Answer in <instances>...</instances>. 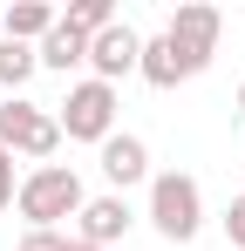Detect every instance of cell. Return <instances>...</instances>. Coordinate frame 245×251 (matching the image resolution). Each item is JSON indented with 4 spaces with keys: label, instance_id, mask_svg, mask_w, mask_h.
Masks as SVG:
<instances>
[{
    "label": "cell",
    "instance_id": "12",
    "mask_svg": "<svg viewBox=\"0 0 245 251\" xmlns=\"http://www.w3.org/2000/svg\"><path fill=\"white\" fill-rule=\"evenodd\" d=\"M34 68H41V54H34L28 41H0V88H14V95H21Z\"/></svg>",
    "mask_w": 245,
    "mask_h": 251
},
{
    "label": "cell",
    "instance_id": "17",
    "mask_svg": "<svg viewBox=\"0 0 245 251\" xmlns=\"http://www.w3.org/2000/svg\"><path fill=\"white\" fill-rule=\"evenodd\" d=\"M68 251H95V245H82V238H68Z\"/></svg>",
    "mask_w": 245,
    "mask_h": 251
},
{
    "label": "cell",
    "instance_id": "1",
    "mask_svg": "<svg viewBox=\"0 0 245 251\" xmlns=\"http://www.w3.org/2000/svg\"><path fill=\"white\" fill-rule=\"evenodd\" d=\"M89 204V190H82V176L68 163H41L21 176V190H14V210L28 217V231H61V217H82Z\"/></svg>",
    "mask_w": 245,
    "mask_h": 251
},
{
    "label": "cell",
    "instance_id": "3",
    "mask_svg": "<svg viewBox=\"0 0 245 251\" xmlns=\"http://www.w3.org/2000/svg\"><path fill=\"white\" fill-rule=\"evenodd\" d=\"M55 123H61V136L68 143H109L116 136V88L95 82V75H82V82H68V95L55 102Z\"/></svg>",
    "mask_w": 245,
    "mask_h": 251
},
{
    "label": "cell",
    "instance_id": "10",
    "mask_svg": "<svg viewBox=\"0 0 245 251\" xmlns=\"http://www.w3.org/2000/svg\"><path fill=\"white\" fill-rule=\"evenodd\" d=\"M136 75H143L150 88H177V82H191L198 68L170 48V34H150V41H143V61H136Z\"/></svg>",
    "mask_w": 245,
    "mask_h": 251
},
{
    "label": "cell",
    "instance_id": "14",
    "mask_svg": "<svg viewBox=\"0 0 245 251\" xmlns=\"http://www.w3.org/2000/svg\"><path fill=\"white\" fill-rule=\"evenodd\" d=\"M14 251H68V238H61V231H21Z\"/></svg>",
    "mask_w": 245,
    "mask_h": 251
},
{
    "label": "cell",
    "instance_id": "13",
    "mask_svg": "<svg viewBox=\"0 0 245 251\" xmlns=\"http://www.w3.org/2000/svg\"><path fill=\"white\" fill-rule=\"evenodd\" d=\"M61 21H68L75 34H89V41H95L102 27H116V0H68V14H61Z\"/></svg>",
    "mask_w": 245,
    "mask_h": 251
},
{
    "label": "cell",
    "instance_id": "16",
    "mask_svg": "<svg viewBox=\"0 0 245 251\" xmlns=\"http://www.w3.org/2000/svg\"><path fill=\"white\" fill-rule=\"evenodd\" d=\"M225 238L245 251V197H232V204H225Z\"/></svg>",
    "mask_w": 245,
    "mask_h": 251
},
{
    "label": "cell",
    "instance_id": "2",
    "mask_svg": "<svg viewBox=\"0 0 245 251\" xmlns=\"http://www.w3.org/2000/svg\"><path fill=\"white\" fill-rule=\"evenodd\" d=\"M150 224H157L163 245H191V238L204 231V190H198V176L157 170V176H150Z\"/></svg>",
    "mask_w": 245,
    "mask_h": 251
},
{
    "label": "cell",
    "instance_id": "18",
    "mask_svg": "<svg viewBox=\"0 0 245 251\" xmlns=\"http://www.w3.org/2000/svg\"><path fill=\"white\" fill-rule=\"evenodd\" d=\"M239 116H245V82H239Z\"/></svg>",
    "mask_w": 245,
    "mask_h": 251
},
{
    "label": "cell",
    "instance_id": "11",
    "mask_svg": "<svg viewBox=\"0 0 245 251\" xmlns=\"http://www.w3.org/2000/svg\"><path fill=\"white\" fill-rule=\"evenodd\" d=\"M34 54H41V68L68 75V68H82V61H89V34H75L68 21H55V27H48V41H41Z\"/></svg>",
    "mask_w": 245,
    "mask_h": 251
},
{
    "label": "cell",
    "instance_id": "15",
    "mask_svg": "<svg viewBox=\"0 0 245 251\" xmlns=\"http://www.w3.org/2000/svg\"><path fill=\"white\" fill-rule=\"evenodd\" d=\"M14 190H21V176H14V150H0V210H14Z\"/></svg>",
    "mask_w": 245,
    "mask_h": 251
},
{
    "label": "cell",
    "instance_id": "6",
    "mask_svg": "<svg viewBox=\"0 0 245 251\" xmlns=\"http://www.w3.org/2000/svg\"><path fill=\"white\" fill-rule=\"evenodd\" d=\"M136 61H143V34H136L129 21L102 27V34L89 41V75H95V82H109V88H116L122 75H136Z\"/></svg>",
    "mask_w": 245,
    "mask_h": 251
},
{
    "label": "cell",
    "instance_id": "7",
    "mask_svg": "<svg viewBox=\"0 0 245 251\" xmlns=\"http://www.w3.org/2000/svg\"><path fill=\"white\" fill-rule=\"evenodd\" d=\"M129 224H136V210H129V197H116V190H102V197H89L75 217V238L95 251H109L116 238H129Z\"/></svg>",
    "mask_w": 245,
    "mask_h": 251
},
{
    "label": "cell",
    "instance_id": "9",
    "mask_svg": "<svg viewBox=\"0 0 245 251\" xmlns=\"http://www.w3.org/2000/svg\"><path fill=\"white\" fill-rule=\"evenodd\" d=\"M55 21H61V14H55L48 0H14V7H0V41H28V48H41Z\"/></svg>",
    "mask_w": 245,
    "mask_h": 251
},
{
    "label": "cell",
    "instance_id": "5",
    "mask_svg": "<svg viewBox=\"0 0 245 251\" xmlns=\"http://www.w3.org/2000/svg\"><path fill=\"white\" fill-rule=\"evenodd\" d=\"M163 34H170V48H177V54L204 75V68H211V54H218V34H225V14H218L211 0H184V7H170Z\"/></svg>",
    "mask_w": 245,
    "mask_h": 251
},
{
    "label": "cell",
    "instance_id": "8",
    "mask_svg": "<svg viewBox=\"0 0 245 251\" xmlns=\"http://www.w3.org/2000/svg\"><path fill=\"white\" fill-rule=\"evenodd\" d=\"M102 176H109V190H129V183H150V143L143 136H129V129H116L109 143H102Z\"/></svg>",
    "mask_w": 245,
    "mask_h": 251
},
{
    "label": "cell",
    "instance_id": "4",
    "mask_svg": "<svg viewBox=\"0 0 245 251\" xmlns=\"http://www.w3.org/2000/svg\"><path fill=\"white\" fill-rule=\"evenodd\" d=\"M0 150H14V156H28V163H48L55 150H61V123H55V109H41L28 95H7L0 102Z\"/></svg>",
    "mask_w": 245,
    "mask_h": 251
}]
</instances>
